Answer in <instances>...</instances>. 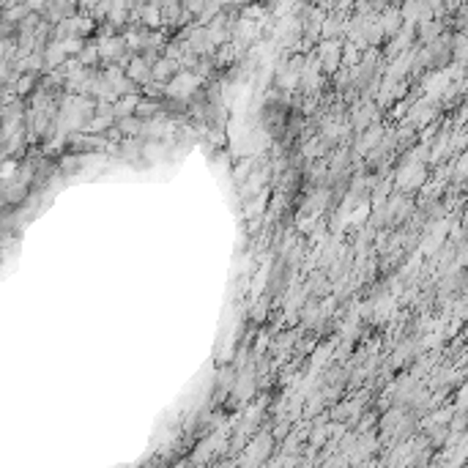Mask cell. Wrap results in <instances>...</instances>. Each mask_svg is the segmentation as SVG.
<instances>
[{"mask_svg":"<svg viewBox=\"0 0 468 468\" xmlns=\"http://www.w3.org/2000/svg\"><path fill=\"white\" fill-rule=\"evenodd\" d=\"M439 36H441V22H436V20H422V25H419V39H422V44H433Z\"/></svg>","mask_w":468,"mask_h":468,"instance_id":"6da1fadb","label":"cell"}]
</instances>
